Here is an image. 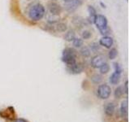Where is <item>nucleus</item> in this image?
Masks as SVG:
<instances>
[{"label": "nucleus", "instance_id": "c85d7f7f", "mask_svg": "<svg viewBox=\"0 0 130 122\" xmlns=\"http://www.w3.org/2000/svg\"><path fill=\"white\" fill-rule=\"evenodd\" d=\"M15 122H28L25 119H23V118H18L15 120Z\"/></svg>", "mask_w": 130, "mask_h": 122}, {"label": "nucleus", "instance_id": "f03ea898", "mask_svg": "<svg viewBox=\"0 0 130 122\" xmlns=\"http://www.w3.org/2000/svg\"><path fill=\"white\" fill-rule=\"evenodd\" d=\"M62 61L68 66H72L76 63V55L74 51L71 48H66L63 51Z\"/></svg>", "mask_w": 130, "mask_h": 122}, {"label": "nucleus", "instance_id": "393cba45", "mask_svg": "<svg viewBox=\"0 0 130 122\" xmlns=\"http://www.w3.org/2000/svg\"><path fill=\"white\" fill-rule=\"evenodd\" d=\"M90 48H91V51L93 52H96L99 51V46L98 45V43L96 42H93L90 44Z\"/></svg>", "mask_w": 130, "mask_h": 122}, {"label": "nucleus", "instance_id": "c756f323", "mask_svg": "<svg viewBox=\"0 0 130 122\" xmlns=\"http://www.w3.org/2000/svg\"><path fill=\"white\" fill-rule=\"evenodd\" d=\"M100 5L102 6V7H103V8H106V7H106V5H105V4H104L103 2H100Z\"/></svg>", "mask_w": 130, "mask_h": 122}, {"label": "nucleus", "instance_id": "6ab92c4d", "mask_svg": "<svg viewBox=\"0 0 130 122\" xmlns=\"http://www.w3.org/2000/svg\"><path fill=\"white\" fill-rule=\"evenodd\" d=\"M83 39L82 38H75L72 41V44L73 46L76 48H79V47H81V46H83Z\"/></svg>", "mask_w": 130, "mask_h": 122}, {"label": "nucleus", "instance_id": "9d476101", "mask_svg": "<svg viewBox=\"0 0 130 122\" xmlns=\"http://www.w3.org/2000/svg\"><path fill=\"white\" fill-rule=\"evenodd\" d=\"M68 70L71 73H72V74H79V73L83 72L84 67H83L82 64L76 63L75 64L72 65V66H69L68 68Z\"/></svg>", "mask_w": 130, "mask_h": 122}, {"label": "nucleus", "instance_id": "dca6fc26", "mask_svg": "<svg viewBox=\"0 0 130 122\" xmlns=\"http://www.w3.org/2000/svg\"><path fill=\"white\" fill-rule=\"evenodd\" d=\"M99 71L102 74H107V73L110 71V65L105 62L104 64H103L99 68Z\"/></svg>", "mask_w": 130, "mask_h": 122}, {"label": "nucleus", "instance_id": "7ed1b4c3", "mask_svg": "<svg viewBox=\"0 0 130 122\" xmlns=\"http://www.w3.org/2000/svg\"><path fill=\"white\" fill-rule=\"evenodd\" d=\"M111 89L107 84L100 85L97 89V95L101 99H107L111 96Z\"/></svg>", "mask_w": 130, "mask_h": 122}, {"label": "nucleus", "instance_id": "20e7f679", "mask_svg": "<svg viewBox=\"0 0 130 122\" xmlns=\"http://www.w3.org/2000/svg\"><path fill=\"white\" fill-rule=\"evenodd\" d=\"M97 28L99 31H102L105 28H108V21L107 19L103 15H96L94 19V23Z\"/></svg>", "mask_w": 130, "mask_h": 122}, {"label": "nucleus", "instance_id": "4be33fe9", "mask_svg": "<svg viewBox=\"0 0 130 122\" xmlns=\"http://www.w3.org/2000/svg\"><path fill=\"white\" fill-rule=\"evenodd\" d=\"M92 36V34L90 31L89 30H85L83 31L82 34H81V37H82V39H85V40H88L91 38Z\"/></svg>", "mask_w": 130, "mask_h": 122}, {"label": "nucleus", "instance_id": "a878e982", "mask_svg": "<svg viewBox=\"0 0 130 122\" xmlns=\"http://www.w3.org/2000/svg\"><path fill=\"white\" fill-rule=\"evenodd\" d=\"M123 87H124V93L128 95V80L125 81V83H124Z\"/></svg>", "mask_w": 130, "mask_h": 122}, {"label": "nucleus", "instance_id": "6e6552de", "mask_svg": "<svg viewBox=\"0 0 130 122\" xmlns=\"http://www.w3.org/2000/svg\"><path fill=\"white\" fill-rule=\"evenodd\" d=\"M120 114L121 117L123 118H128V99H126L125 100L122 101V103L120 104Z\"/></svg>", "mask_w": 130, "mask_h": 122}, {"label": "nucleus", "instance_id": "cd10ccee", "mask_svg": "<svg viewBox=\"0 0 130 122\" xmlns=\"http://www.w3.org/2000/svg\"><path fill=\"white\" fill-rule=\"evenodd\" d=\"M72 3H74L76 6L79 7L81 4H82V0H72Z\"/></svg>", "mask_w": 130, "mask_h": 122}, {"label": "nucleus", "instance_id": "4468645a", "mask_svg": "<svg viewBox=\"0 0 130 122\" xmlns=\"http://www.w3.org/2000/svg\"><path fill=\"white\" fill-rule=\"evenodd\" d=\"M80 55H82L83 57H85V58H87V57L90 56L91 51H90V49H89V47H83L82 48L80 49Z\"/></svg>", "mask_w": 130, "mask_h": 122}, {"label": "nucleus", "instance_id": "f8f14e48", "mask_svg": "<svg viewBox=\"0 0 130 122\" xmlns=\"http://www.w3.org/2000/svg\"><path fill=\"white\" fill-rule=\"evenodd\" d=\"M76 38V34L73 30H68L65 35L63 36V38L66 42H72L73 39Z\"/></svg>", "mask_w": 130, "mask_h": 122}, {"label": "nucleus", "instance_id": "1a4fd4ad", "mask_svg": "<svg viewBox=\"0 0 130 122\" xmlns=\"http://www.w3.org/2000/svg\"><path fill=\"white\" fill-rule=\"evenodd\" d=\"M116 111V106L114 104V103L109 102V103H106L104 106V112L106 114V116H107L109 117H111L113 116V114L115 113Z\"/></svg>", "mask_w": 130, "mask_h": 122}, {"label": "nucleus", "instance_id": "b1692460", "mask_svg": "<svg viewBox=\"0 0 130 122\" xmlns=\"http://www.w3.org/2000/svg\"><path fill=\"white\" fill-rule=\"evenodd\" d=\"M88 11H89V16H96L97 15L96 9L93 6H91V5L88 6Z\"/></svg>", "mask_w": 130, "mask_h": 122}, {"label": "nucleus", "instance_id": "aec40b11", "mask_svg": "<svg viewBox=\"0 0 130 122\" xmlns=\"http://www.w3.org/2000/svg\"><path fill=\"white\" fill-rule=\"evenodd\" d=\"M91 81L94 84H99L102 82V81H103V77L100 74H94L91 77Z\"/></svg>", "mask_w": 130, "mask_h": 122}, {"label": "nucleus", "instance_id": "f257e3e1", "mask_svg": "<svg viewBox=\"0 0 130 122\" xmlns=\"http://www.w3.org/2000/svg\"><path fill=\"white\" fill-rule=\"evenodd\" d=\"M45 13L46 10L44 6L41 3H37L30 8L28 11V16L32 21H39L44 17Z\"/></svg>", "mask_w": 130, "mask_h": 122}, {"label": "nucleus", "instance_id": "bb28decb", "mask_svg": "<svg viewBox=\"0 0 130 122\" xmlns=\"http://www.w3.org/2000/svg\"><path fill=\"white\" fill-rule=\"evenodd\" d=\"M94 19H95V16H89L87 18V21L89 24H93L94 23Z\"/></svg>", "mask_w": 130, "mask_h": 122}, {"label": "nucleus", "instance_id": "412c9836", "mask_svg": "<svg viewBox=\"0 0 130 122\" xmlns=\"http://www.w3.org/2000/svg\"><path fill=\"white\" fill-rule=\"evenodd\" d=\"M118 55V51L116 48H111L108 53V57L110 59H115Z\"/></svg>", "mask_w": 130, "mask_h": 122}, {"label": "nucleus", "instance_id": "9b49d317", "mask_svg": "<svg viewBox=\"0 0 130 122\" xmlns=\"http://www.w3.org/2000/svg\"><path fill=\"white\" fill-rule=\"evenodd\" d=\"M120 77H121V76H120V74H119V73L113 72L111 75V77H110L109 81H110V82H111V85H117L120 82Z\"/></svg>", "mask_w": 130, "mask_h": 122}, {"label": "nucleus", "instance_id": "ddd939ff", "mask_svg": "<svg viewBox=\"0 0 130 122\" xmlns=\"http://www.w3.org/2000/svg\"><path fill=\"white\" fill-rule=\"evenodd\" d=\"M124 87L121 86V85H119L117 88H116L115 92H114V96H115L116 99H120L122 96L124 95Z\"/></svg>", "mask_w": 130, "mask_h": 122}, {"label": "nucleus", "instance_id": "a211bd4d", "mask_svg": "<svg viewBox=\"0 0 130 122\" xmlns=\"http://www.w3.org/2000/svg\"><path fill=\"white\" fill-rule=\"evenodd\" d=\"M77 7H78L76 6L72 2V3H66V5H65V8H66V10L68 12H73V11H75L77 9Z\"/></svg>", "mask_w": 130, "mask_h": 122}, {"label": "nucleus", "instance_id": "5701e85b", "mask_svg": "<svg viewBox=\"0 0 130 122\" xmlns=\"http://www.w3.org/2000/svg\"><path fill=\"white\" fill-rule=\"evenodd\" d=\"M114 68H115V72L119 73V74L121 75L122 72H123V68H122L121 65H120V64L114 63Z\"/></svg>", "mask_w": 130, "mask_h": 122}, {"label": "nucleus", "instance_id": "39448f33", "mask_svg": "<svg viewBox=\"0 0 130 122\" xmlns=\"http://www.w3.org/2000/svg\"><path fill=\"white\" fill-rule=\"evenodd\" d=\"M105 62H106L105 56L103 55H95L91 59V66L94 68H99L101 65L104 64Z\"/></svg>", "mask_w": 130, "mask_h": 122}, {"label": "nucleus", "instance_id": "0eeeda50", "mask_svg": "<svg viewBox=\"0 0 130 122\" xmlns=\"http://www.w3.org/2000/svg\"><path fill=\"white\" fill-rule=\"evenodd\" d=\"M113 43H114V40L110 36H103V38H101L99 39V44L101 46H103L107 49L111 48L113 46Z\"/></svg>", "mask_w": 130, "mask_h": 122}, {"label": "nucleus", "instance_id": "7c9ffc66", "mask_svg": "<svg viewBox=\"0 0 130 122\" xmlns=\"http://www.w3.org/2000/svg\"><path fill=\"white\" fill-rule=\"evenodd\" d=\"M63 2L65 3H72V0H63Z\"/></svg>", "mask_w": 130, "mask_h": 122}, {"label": "nucleus", "instance_id": "2eb2a0df", "mask_svg": "<svg viewBox=\"0 0 130 122\" xmlns=\"http://www.w3.org/2000/svg\"><path fill=\"white\" fill-rule=\"evenodd\" d=\"M72 23L75 26L78 27V26H82L84 24V20L80 17V16H75L72 19Z\"/></svg>", "mask_w": 130, "mask_h": 122}, {"label": "nucleus", "instance_id": "f3484780", "mask_svg": "<svg viewBox=\"0 0 130 122\" xmlns=\"http://www.w3.org/2000/svg\"><path fill=\"white\" fill-rule=\"evenodd\" d=\"M56 30L61 32V33H63V32H66L68 30V26L66 24L64 23H58L56 24Z\"/></svg>", "mask_w": 130, "mask_h": 122}, {"label": "nucleus", "instance_id": "423d86ee", "mask_svg": "<svg viewBox=\"0 0 130 122\" xmlns=\"http://www.w3.org/2000/svg\"><path fill=\"white\" fill-rule=\"evenodd\" d=\"M47 7L49 11L52 16H59L61 11H62V8L56 3H49Z\"/></svg>", "mask_w": 130, "mask_h": 122}]
</instances>
